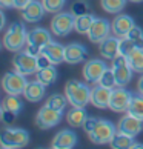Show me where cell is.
<instances>
[{
	"instance_id": "cell-1",
	"label": "cell",
	"mask_w": 143,
	"mask_h": 149,
	"mask_svg": "<svg viewBox=\"0 0 143 149\" xmlns=\"http://www.w3.org/2000/svg\"><path fill=\"white\" fill-rule=\"evenodd\" d=\"M26 43H28V31L25 28V23L14 22L13 25H9V28L3 36L5 48L11 52H19Z\"/></svg>"
},
{
	"instance_id": "cell-2",
	"label": "cell",
	"mask_w": 143,
	"mask_h": 149,
	"mask_svg": "<svg viewBox=\"0 0 143 149\" xmlns=\"http://www.w3.org/2000/svg\"><path fill=\"white\" fill-rule=\"evenodd\" d=\"M65 95H66L71 106L85 108L91 102V88L83 81L69 80L65 86Z\"/></svg>"
},
{
	"instance_id": "cell-3",
	"label": "cell",
	"mask_w": 143,
	"mask_h": 149,
	"mask_svg": "<svg viewBox=\"0 0 143 149\" xmlns=\"http://www.w3.org/2000/svg\"><path fill=\"white\" fill-rule=\"evenodd\" d=\"M29 143V132L22 128H6L0 134V146L3 149H19Z\"/></svg>"
},
{
	"instance_id": "cell-4",
	"label": "cell",
	"mask_w": 143,
	"mask_h": 149,
	"mask_svg": "<svg viewBox=\"0 0 143 149\" xmlns=\"http://www.w3.org/2000/svg\"><path fill=\"white\" fill-rule=\"evenodd\" d=\"M115 134H117V128H115V125L112 121L105 120V118H98L94 129L91 132H88V137L96 145H105V143H111Z\"/></svg>"
},
{
	"instance_id": "cell-5",
	"label": "cell",
	"mask_w": 143,
	"mask_h": 149,
	"mask_svg": "<svg viewBox=\"0 0 143 149\" xmlns=\"http://www.w3.org/2000/svg\"><path fill=\"white\" fill-rule=\"evenodd\" d=\"M111 69L115 75V83L117 86H126L133 79V68L128 62V57L123 54H119L117 57L111 60Z\"/></svg>"
},
{
	"instance_id": "cell-6",
	"label": "cell",
	"mask_w": 143,
	"mask_h": 149,
	"mask_svg": "<svg viewBox=\"0 0 143 149\" xmlns=\"http://www.w3.org/2000/svg\"><path fill=\"white\" fill-rule=\"evenodd\" d=\"M28 85L26 75L20 74L19 71H9L3 75L2 80V88L6 94H13V95H22L25 92V88Z\"/></svg>"
},
{
	"instance_id": "cell-7",
	"label": "cell",
	"mask_w": 143,
	"mask_h": 149,
	"mask_svg": "<svg viewBox=\"0 0 143 149\" xmlns=\"http://www.w3.org/2000/svg\"><path fill=\"white\" fill-rule=\"evenodd\" d=\"M13 65L15 71H19L23 75H31L38 71V58L28 51H19L13 58Z\"/></svg>"
},
{
	"instance_id": "cell-8",
	"label": "cell",
	"mask_w": 143,
	"mask_h": 149,
	"mask_svg": "<svg viewBox=\"0 0 143 149\" xmlns=\"http://www.w3.org/2000/svg\"><path fill=\"white\" fill-rule=\"evenodd\" d=\"M74 23H75V15L73 13L60 11L51 20V31L59 37H65L74 29Z\"/></svg>"
},
{
	"instance_id": "cell-9",
	"label": "cell",
	"mask_w": 143,
	"mask_h": 149,
	"mask_svg": "<svg viewBox=\"0 0 143 149\" xmlns=\"http://www.w3.org/2000/svg\"><path fill=\"white\" fill-rule=\"evenodd\" d=\"M62 115H63V111L49 108L45 104V106L40 108V111L36 115V125L40 129H51L62 121Z\"/></svg>"
},
{
	"instance_id": "cell-10",
	"label": "cell",
	"mask_w": 143,
	"mask_h": 149,
	"mask_svg": "<svg viewBox=\"0 0 143 149\" xmlns=\"http://www.w3.org/2000/svg\"><path fill=\"white\" fill-rule=\"evenodd\" d=\"M22 108H23V102L20 100L19 95H13L8 94L2 102V108H0V117L5 123H11L14 121L15 117L20 114Z\"/></svg>"
},
{
	"instance_id": "cell-11",
	"label": "cell",
	"mask_w": 143,
	"mask_h": 149,
	"mask_svg": "<svg viewBox=\"0 0 143 149\" xmlns=\"http://www.w3.org/2000/svg\"><path fill=\"white\" fill-rule=\"evenodd\" d=\"M133 94L128 89H125L123 86H117L115 89H112L111 94V102H109V109L114 112H126L133 100Z\"/></svg>"
},
{
	"instance_id": "cell-12",
	"label": "cell",
	"mask_w": 143,
	"mask_h": 149,
	"mask_svg": "<svg viewBox=\"0 0 143 149\" xmlns=\"http://www.w3.org/2000/svg\"><path fill=\"white\" fill-rule=\"evenodd\" d=\"M135 48H143V29L137 25L125 37L120 38V54L128 56Z\"/></svg>"
},
{
	"instance_id": "cell-13",
	"label": "cell",
	"mask_w": 143,
	"mask_h": 149,
	"mask_svg": "<svg viewBox=\"0 0 143 149\" xmlns=\"http://www.w3.org/2000/svg\"><path fill=\"white\" fill-rule=\"evenodd\" d=\"M108 69V65L100 58H91L83 65V77L89 83H98L102 75Z\"/></svg>"
},
{
	"instance_id": "cell-14",
	"label": "cell",
	"mask_w": 143,
	"mask_h": 149,
	"mask_svg": "<svg viewBox=\"0 0 143 149\" xmlns=\"http://www.w3.org/2000/svg\"><path fill=\"white\" fill-rule=\"evenodd\" d=\"M112 31V26L111 23L106 20V19H94L92 22L89 31H88V38L92 42V43H100L102 40H105L108 36H111L109 32Z\"/></svg>"
},
{
	"instance_id": "cell-15",
	"label": "cell",
	"mask_w": 143,
	"mask_h": 149,
	"mask_svg": "<svg viewBox=\"0 0 143 149\" xmlns=\"http://www.w3.org/2000/svg\"><path fill=\"white\" fill-rule=\"evenodd\" d=\"M117 131L123 132V134H126V135L135 137V135H139L140 132L143 131V120L137 118V117H134V115H131V114H126V115H123V117L119 120Z\"/></svg>"
},
{
	"instance_id": "cell-16",
	"label": "cell",
	"mask_w": 143,
	"mask_h": 149,
	"mask_svg": "<svg viewBox=\"0 0 143 149\" xmlns=\"http://www.w3.org/2000/svg\"><path fill=\"white\" fill-rule=\"evenodd\" d=\"M111 94H112V88H106L100 83H97L91 89V103L98 109H106L109 108Z\"/></svg>"
},
{
	"instance_id": "cell-17",
	"label": "cell",
	"mask_w": 143,
	"mask_h": 149,
	"mask_svg": "<svg viewBox=\"0 0 143 149\" xmlns=\"http://www.w3.org/2000/svg\"><path fill=\"white\" fill-rule=\"evenodd\" d=\"M45 13H46V9L43 6V2L31 0V2L22 9V17H23L25 22H28V23H36V22H40L43 19Z\"/></svg>"
},
{
	"instance_id": "cell-18",
	"label": "cell",
	"mask_w": 143,
	"mask_h": 149,
	"mask_svg": "<svg viewBox=\"0 0 143 149\" xmlns=\"http://www.w3.org/2000/svg\"><path fill=\"white\" fill-rule=\"evenodd\" d=\"M98 52L102 57L112 60L114 57H117L120 54V37L117 36H108L105 40H102L98 43Z\"/></svg>"
},
{
	"instance_id": "cell-19",
	"label": "cell",
	"mask_w": 143,
	"mask_h": 149,
	"mask_svg": "<svg viewBox=\"0 0 143 149\" xmlns=\"http://www.w3.org/2000/svg\"><path fill=\"white\" fill-rule=\"evenodd\" d=\"M88 57V49L80 43H69L65 46V62L68 65H79Z\"/></svg>"
},
{
	"instance_id": "cell-20",
	"label": "cell",
	"mask_w": 143,
	"mask_h": 149,
	"mask_svg": "<svg viewBox=\"0 0 143 149\" xmlns=\"http://www.w3.org/2000/svg\"><path fill=\"white\" fill-rule=\"evenodd\" d=\"M40 54L45 56L52 65H59L65 62V46L57 42H49L40 49Z\"/></svg>"
},
{
	"instance_id": "cell-21",
	"label": "cell",
	"mask_w": 143,
	"mask_h": 149,
	"mask_svg": "<svg viewBox=\"0 0 143 149\" xmlns=\"http://www.w3.org/2000/svg\"><path fill=\"white\" fill-rule=\"evenodd\" d=\"M111 26H112V34H115L117 37L122 38L135 26V22L128 14H119V15H115V19L112 20Z\"/></svg>"
},
{
	"instance_id": "cell-22",
	"label": "cell",
	"mask_w": 143,
	"mask_h": 149,
	"mask_svg": "<svg viewBox=\"0 0 143 149\" xmlns=\"http://www.w3.org/2000/svg\"><path fill=\"white\" fill-rule=\"evenodd\" d=\"M77 145V135L71 129H63L56 134L51 146L54 149H73Z\"/></svg>"
},
{
	"instance_id": "cell-23",
	"label": "cell",
	"mask_w": 143,
	"mask_h": 149,
	"mask_svg": "<svg viewBox=\"0 0 143 149\" xmlns=\"http://www.w3.org/2000/svg\"><path fill=\"white\" fill-rule=\"evenodd\" d=\"M45 88L46 85H43L42 81H38L37 79L34 81H28V85H26L25 88V92L23 95L28 102L31 103H37L40 102L43 97H45Z\"/></svg>"
},
{
	"instance_id": "cell-24",
	"label": "cell",
	"mask_w": 143,
	"mask_h": 149,
	"mask_svg": "<svg viewBox=\"0 0 143 149\" xmlns=\"http://www.w3.org/2000/svg\"><path fill=\"white\" fill-rule=\"evenodd\" d=\"M49 42H51V34L45 28H34L28 31V43L26 45H32L42 49Z\"/></svg>"
},
{
	"instance_id": "cell-25",
	"label": "cell",
	"mask_w": 143,
	"mask_h": 149,
	"mask_svg": "<svg viewBox=\"0 0 143 149\" xmlns=\"http://www.w3.org/2000/svg\"><path fill=\"white\" fill-rule=\"evenodd\" d=\"M86 120H88V114L85 111V108L73 106L66 114V121L71 128H83Z\"/></svg>"
},
{
	"instance_id": "cell-26",
	"label": "cell",
	"mask_w": 143,
	"mask_h": 149,
	"mask_svg": "<svg viewBox=\"0 0 143 149\" xmlns=\"http://www.w3.org/2000/svg\"><path fill=\"white\" fill-rule=\"evenodd\" d=\"M54 66L56 65H48V66H45V68H40L36 72V79L38 81H42L43 85H46V86L52 85L54 81L57 80V77H59L57 69L54 68Z\"/></svg>"
},
{
	"instance_id": "cell-27",
	"label": "cell",
	"mask_w": 143,
	"mask_h": 149,
	"mask_svg": "<svg viewBox=\"0 0 143 149\" xmlns=\"http://www.w3.org/2000/svg\"><path fill=\"white\" fill-rule=\"evenodd\" d=\"M94 14L91 13H86L83 15H79V17H75V23H74V31L79 32V34H88V31H89L92 22H94Z\"/></svg>"
},
{
	"instance_id": "cell-28",
	"label": "cell",
	"mask_w": 143,
	"mask_h": 149,
	"mask_svg": "<svg viewBox=\"0 0 143 149\" xmlns=\"http://www.w3.org/2000/svg\"><path fill=\"white\" fill-rule=\"evenodd\" d=\"M111 148L112 149H131L134 145V137L131 135H126L123 132H119L114 135V139L111 140Z\"/></svg>"
},
{
	"instance_id": "cell-29",
	"label": "cell",
	"mask_w": 143,
	"mask_h": 149,
	"mask_svg": "<svg viewBox=\"0 0 143 149\" xmlns=\"http://www.w3.org/2000/svg\"><path fill=\"white\" fill-rule=\"evenodd\" d=\"M126 57L134 72H143V48L133 49Z\"/></svg>"
},
{
	"instance_id": "cell-30",
	"label": "cell",
	"mask_w": 143,
	"mask_h": 149,
	"mask_svg": "<svg viewBox=\"0 0 143 149\" xmlns=\"http://www.w3.org/2000/svg\"><path fill=\"white\" fill-rule=\"evenodd\" d=\"M128 114L134 115V117L143 120V95L139 94V95H134L133 100H131V104L128 108Z\"/></svg>"
},
{
	"instance_id": "cell-31",
	"label": "cell",
	"mask_w": 143,
	"mask_h": 149,
	"mask_svg": "<svg viewBox=\"0 0 143 149\" xmlns=\"http://www.w3.org/2000/svg\"><path fill=\"white\" fill-rule=\"evenodd\" d=\"M100 5L106 13L119 14V13L123 11L125 5H126V0H100Z\"/></svg>"
},
{
	"instance_id": "cell-32",
	"label": "cell",
	"mask_w": 143,
	"mask_h": 149,
	"mask_svg": "<svg viewBox=\"0 0 143 149\" xmlns=\"http://www.w3.org/2000/svg\"><path fill=\"white\" fill-rule=\"evenodd\" d=\"M68 103L69 102H68L66 95H62V94H52V95H49L48 100L45 102L46 106L54 108V109H59V111H65V108H66Z\"/></svg>"
},
{
	"instance_id": "cell-33",
	"label": "cell",
	"mask_w": 143,
	"mask_h": 149,
	"mask_svg": "<svg viewBox=\"0 0 143 149\" xmlns=\"http://www.w3.org/2000/svg\"><path fill=\"white\" fill-rule=\"evenodd\" d=\"M43 2V6H45L46 13H52V14H57L62 11V8L65 6L66 0H42Z\"/></svg>"
},
{
	"instance_id": "cell-34",
	"label": "cell",
	"mask_w": 143,
	"mask_h": 149,
	"mask_svg": "<svg viewBox=\"0 0 143 149\" xmlns=\"http://www.w3.org/2000/svg\"><path fill=\"white\" fill-rule=\"evenodd\" d=\"M89 5H88L86 2H83V0H79V2H74L73 6H71V13H73L75 17H79V15H83L86 13H89Z\"/></svg>"
},
{
	"instance_id": "cell-35",
	"label": "cell",
	"mask_w": 143,
	"mask_h": 149,
	"mask_svg": "<svg viewBox=\"0 0 143 149\" xmlns=\"http://www.w3.org/2000/svg\"><path fill=\"white\" fill-rule=\"evenodd\" d=\"M100 85H103V86H106V88H114V86H117V83H115V75H114V72H112V69H106L105 71V74L102 75V79H100V81H98Z\"/></svg>"
},
{
	"instance_id": "cell-36",
	"label": "cell",
	"mask_w": 143,
	"mask_h": 149,
	"mask_svg": "<svg viewBox=\"0 0 143 149\" xmlns=\"http://www.w3.org/2000/svg\"><path fill=\"white\" fill-rule=\"evenodd\" d=\"M97 121H98V118H88L86 121H85V125H83V129H85V132L88 134V132H91L92 129H94V126L97 125Z\"/></svg>"
},
{
	"instance_id": "cell-37",
	"label": "cell",
	"mask_w": 143,
	"mask_h": 149,
	"mask_svg": "<svg viewBox=\"0 0 143 149\" xmlns=\"http://www.w3.org/2000/svg\"><path fill=\"white\" fill-rule=\"evenodd\" d=\"M0 6L2 8H15V2L14 0H0Z\"/></svg>"
},
{
	"instance_id": "cell-38",
	"label": "cell",
	"mask_w": 143,
	"mask_h": 149,
	"mask_svg": "<svg viewBox=\"0 0 143 149\" xmlns=\"http://www.w3.org/2000/svg\"><path fill=\"white\" fill-rule=\"evenodd\" d=\"M14 2H15V8H17V9H23L26 5L31 2V0H14Z\"/></svg>"
},
{
	"instance_id": "cell-39",
	"label": "cell",
	"mask_w": 143,
	"mask_h": 149,
	"mask_svg": "<svg viewBox=\"0 0 143 149\" xmlns=\"http://www.w3.org/2000/svg\"><path fill=\"white\" fill-rule=\"evenodd\" d=\"M137 91H139V94L143 95V75L139 79V81H137Z\"/></svg>"
},
{
	"instance_id": "cell-40",
	"label": "cell",
	"mask_w": 143,
	"mask_h": 149,
	"mask_svg": "<svg viewBox=\"0 0 143 149\" xmlns=\"http://www.w3.org/2000/svg\"><path fill=\"white\" fill-rule=\"evenodd\" d=\"M131 149H143V145H140V143H135L134 141V145H133V148Z\"/></svg>"
},
{
	"instance_id": "cell-41",
	"label": "cell",
	"mask_w": 143,
	"mask_h": 149,
	"mask_svg": "<svg viewBox=\"0 0 143 149\" xmlns=\"http://www.w3.org/2000/svg\"><path fill=\"white\" fill-rule=\"evenodd\" d=\"M5 26V15L0 14V28H3Z\"/></svg>"
},
{
	"instance_id": "cell-42",
	"label": "cell",
	"mask_w": 143,
	"mask_h": 149,
	"mask_svg": "<svg viewBox=\"0 0 143 149\" xmlns=\"http://www.w3.org/2000/svg\"><path fill=\"white\" fill-rule=\"evenodd\" d=\"M129 2H133V3H142L143 0H129Z\"/></svg>"
}]
</instances>
